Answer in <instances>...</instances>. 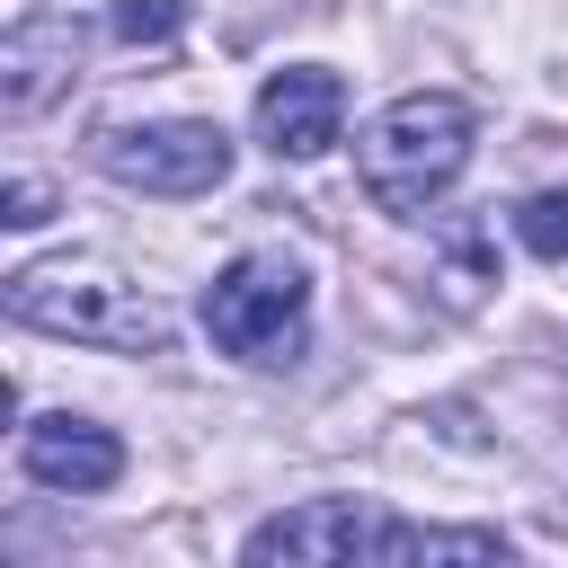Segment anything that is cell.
<instances>
[{
    "label": "cell",
    "mask_w": 568,
    "mask_h": 568,
    "mask_svg": "<svg viewBox=\"0 0 568 568\" xmlns=\"http://www.w3.org/2000/svg\"><path fill=\"white\" fill-rule=\"evenodd\" d=\"M204 328L240 364H293L311 337V275L293 248H240L204 284Z\"/></svg>",
    "instance_id": "obj_3"
},
{
    "label": "cell",
    "mask_w": 568,
    "mask_h": 568,
    "mask_svg": "<svg viewBox=\"0 0 568 568\" xmlns=\"http://www.w3.org/2000/svg\"><path fill=\"white\" fill-rule=\"evenodd\" d=\"M470 133H479L470 98H453V89H408V98H390V106L355 133V178H364V195H373L390 222H417V213L470 169Z\"/></svg>",
    "instance_id": "obj_2"
},
{
    "label": "cell",
    "mask_w": 568,
    "mask_h": 568,
    "mask_svg": "<svg viewBox=\"0 0 568 568\" xmlns=\"http://www.w3.org/2000/svg\"><path fill=\"white\" fill-rule=\"evenodd\" d=\"M18 470H27L36 488L98 497V488H115V479H124V444H115L98 417H71V408H53V417H36V426L18 435Z\"/></svg>",
    "instance_id": "obj_7"
},
{
    "label": "cell",
    "mask_w": 568,
    "mask_h": 568,
    "mask_svg": "<svg viewBox=\"0 0 568 568\" xmlns=\"http://www.w3.org/2000/svg\"><path fill=\"white\" fill-rule=\"evenodd\" d=\"M515 240L541 257V266H568V195L550 186V195H524L515 204Z\"/></svg>",
    "instance_id": "obj_11"
},
{
    "label": "cell",
    "mask_w": 568,
    "mask_h": 568,
    "mask_svg": "<svg viewBox=\"0 0 568 568\" xmlns=\"http://www.w3.org/2000/svg\"><path fill=\"white\" fill-rule=\"evenodd\" d=\"M44 213H53V186H44V178H9V186H0V222H9V231H36Z\"/></svg>",
    "instance_id": "obj_12"
},
{
    "label": "cell",
    "mask_w": 568,
    "mask_h": 568,
    "mask_svg": "<svg viewBox=\"0 0 568 568\" xmlns=\"http://www.w3.org/2000/svg\"><path fill=\"white\" fill-rule=\"evenodd\" d=\"M98 169L133 195H204L231 178V133L204 115H160V124H106Z\"/></svg>",
    "instance_id": "obj_4"
},
{
    "label": "cell",
    "mask_w": 568,
    "mask_h": 568,
    "mask_svg": "<svg viewBox=\"0 0 568 568\" xmlns=\"http://www.w3.org/2000/svg\"><path fill=\"white\" fill-rule=\"evenodd\" d=\"M373 541H382V515L364 497H302L240 541V568H364Z\"/></svg>",
    "instance_id": "obj_5"
},
{
    "label": "cell",
    "mask_w": 568,
    "mask_h": 568,
    "mask_svg": "<svg viewBox=\"0 0 568 568\" xmlns=\"http://www.w3.org/2000/svg\"><path fill=\"white\" fill-rule=\"evenodd\" d=\"M178 27H186V0H115L106 9V36L115 44H142V53L178 44Z\"/></svg>",
    "instance_id": "obj_10"
},
{
    "label": "cell",
    "mask_w": 568,
    "mask_h": 568,
    "mask_svg": "<svg viewBox=\"0 0 568 568\" xmlns=\"http://www.w3.org/2000/svg\"><path fill=\"white\" fill-rule=\"evenodd\" d=\"M399 568H515V550L479 524H426V532H390Z\"/></svg>",
    "instance_id": "obj_9"
},
{
    "label": "cell",
    "mask_w": 568,
    "mask_h": 568,
    "mask_svg": "<svg viewBox=\"0 0 568 568\" xmlns=\"http://www.w3.org/2000/svg\"><path fill=\"white\" fill-rule=\"evenodd\" d=\"M71 62H80V18L27 9V18L0 36V106H9V124H27V115L71 80Z\"/></svg>",
    "instance_id": "obj_8"
},
{
    "label": "cell",
    "mask_w": 568,
    "mask_h": 568,
    "mask_svg": "<svg viewBox=\"0 0 568 568\" xmlns=\"http://www.w3.org/2000/svg\"><path fill=\"white\" fill-rule=\"evenodd\" d=\"M337 124H346V80L328 62H293L257 89V142L275 160H320L337 142Z\"/></svg>",
    "instance_id": "obj_6"
},
{
    "label": "cell",
    "mask_w": 568,
    "mask_h": 568,
    "mask_svg": "<svg viewBox=\"0 0 568 568\" xmlns=\"http://www.w3.org/2000/svg\"><path fill=\"white\" fill-rule=\"evenodd\" d=\"M9 320L44 328V337H80L106 355H160L169 346V302L133 275H115L106 257H44L9 275Z\"/></svg>",
    "instance_id": "obj_1"
}]
</instances>
